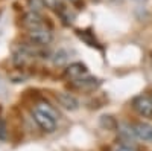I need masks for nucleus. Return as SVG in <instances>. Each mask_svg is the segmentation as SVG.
<instances>
[{"label": "nucleus", "mask_w": 152, "mask_h": 151, "mask_svg": "<svg viewBox=\"0 0 152 151\" xmlns=\"http://www.w3.org/2000/svg\"><path fill=\"white\" fill-rule=\"evenodd\" d=\"M134 110L143 118H152V98L146 95H140L132 101Z\"/></svg>", "instance_id": "nucleus-3"}, {"label": "nucleus", "mask_w": 152, "mask_h": 151, "mask_svg": "<svg viewBox=\"0 0 152 151\" xmlns=\"http://www.w3.org/2000/svg\"><path fill=\"white\" fill-rule=\"evenodd\" d=\"M5 139H6V125L0 119V141H5Z\"/></svg>", "instance_id": "nucleus-12"}, {"label": "nucleus", "mask_w": 152, "mask_h": 151, "mask_svg": "<svg viewBox=\"0 0 152 151\" xmlns=\"http://www.w3.org/2000/svg\"><path fill=\"white\" fill-rule=\"evenodd\" d=\"M134 131L137 134V139L143 142L152 144V125L148 122H137L134 125Z\"/></svg>", "instance_id": "nucleus-4"}, {"label": "nucleus", "mask_w": 152, "mask_h": 151, "mask_svg": "<svg viewBox=\"0 0 152 151\" xmlns=\"http://www.w3.org/2000/svg\"><path fill=\"white\" fill-rule=\"evenodd\" d=\"M55 57H56V58H55V64H58V66L64 64V63L67 61V54L64 52V50H59Z\"/></svg>", "instance_id": "nucleus-11"}, {"label": "nucleus", "mask_w": 152, "mask_h": 151, "mask_svg": "<svg viewBox=\"0 0 152 151\" xmlns=\"http://www.w3.org/2000/svg\"><path fill=\"white\" fill-rule=\"evenodd\" d=\"M116 151H135V150L131 148V147H120V148H117Z\"/></svg>", "instance_id": "nucleus-13"}, {"label": "nucleus", "mask_w": 152, "mask_h": 151, "mask_svg": "<svg viewBox=\"0 0 152 151\" xmlns=\"http://www.w3.org/2000/svg\"><path fill=\"white\" fill-rule=\"evenodd\" d=\"M32 116H34V121L37 122V125L40 127L43 131L46 133H53L56 130V119H53L52 116L46 115L44 111L35 108L32 111Z\"/></svg>", "instance_id": "nucleus-2"}, {"label": "nucleus", "mask_w": 152, "mask_h": 151, "mask_svg": "<svg viewBox=\"0 0 152 151\" xmlns=\"http://www.w3.org/2000/svg\"><path fill=\"white\" fill-rule=\"evenodd\" d=\"M52 40H53V35L50 32V29L46 28L44 24L37 29L29 31V41L34 46H47V44H50Z\"/></svg>", "instance_id": "nucleus-1"}, {"label": "nucleus", "mask_w": 152, "mask_h": 151, "mask_svg": "<svg viewBox=\"0 0 152 151\" xmlns=\"http://www.w3.org/2000/svg\"><path fill=\"white\" fill-rule=\"evenodd\" d=\"M56 101H58V104L62 107V108H66V110H76L79 107V102H78V99H76L73 95L70 93H58L56 95Z\"/></svg>", "instance_id": "nucleus-6"}, {"label": "nucleus", "mask_w": 152, "mask_h": 151, "mask_svg": "<svg viewBox=\"0 0 152 151\" xmlns=\"http://www.w3.org/2000/svg\"><path fill=\"white\" fill-rule=\"evenodd\" d=\"M75 81H78V85L79 89H94V87L99 85V80L96 78H85V80H75Z\"/></svg>", "instance_id": "nucleus-9"}, {"label": "nucleus", "mask_w": 152, "mask_h": 151, "mask_svg": "<svg viewBox=\"0 0 152 151\" xmlns=\"http://www.w3.org/2000/svg\"><path fill=\"white\" fill-rule=\"evenodd\" d=\"M44 3L49 6V8H52V9H55L56 12L62 8V6H64V5H62L61 3V0H44Z\"/></svg>", "instance_id": "nucleus-10"}, {"label": "nucleus", "mask_w": 152, "mask_h": 151, "mask_svg": "<svg viewBox=\"0 0 152 151\" xmlns=\"http://www.w3.org/2000/svg\"><path fill=\"white\" fill-rule=\"evenodd\" d=\"M37 108L41 110V111H44L46 115L52 116L53 119H58V118H59V113L56 111V108H55L53 105H50L49 102H46V101H40V102L37 104Z\"/></svg>", "instance_id": "nucleus-8"}, {"label": "nucleus", "mask_w": 152, "mask_h": 151, "mask_svg": "<svg viewBox=\"0 0 152 151\" xmlns=\"http://www.w3.org/2000/svg\"><path fill=\"white\" fill-rule=\"evenodd\" d=\"M21 24L28 31H32V29H37V28L43 26L44 23H43V18H41V15L38 14V12L31 11V12H28V14H24V17L21 20Z\"/></svg>", "instance_id": "nucleus-5"}, {"label": "nucleus", "mask_w": 152, "mask_h": 151, "mask_svg": "<svg viewBox=\"0 0 152 151\" xmlns=\"http://www.w3.org/2000/svg\"><path fill=\"white\" fill-rule=\"evenodd\" d=\"M87 75V66L82 63H73L66 69V77L70 80H79Z\"/></svg>", "instance_id": "nucleus-7"}]
</instances>
